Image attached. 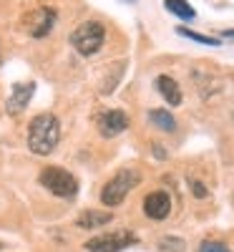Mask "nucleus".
<instances>
[{"instance_id":"4468645a","label":"nucleus","mask_w":234,"mask_h":252,"mask_svg":"<svg viewBox=\"0 0 234 252\" xmlns=\"http://www.w3.org/2000/svg\"><path fill=\"white\" fill-rule=\"evenodd\" d=\"M179 35L189 38V40H197V43L202 46H222V40L219 38H211V35H202V33H194V31H186V28H176Z\"/></svg>"},{"instance_id":"dca6fc26","label":"nucleus","mask_w":234,"mask_h":252,"mask_svg":"<svg viewBox=\"0 0 234 252\" xmlns=\"http://www.w3.org/2000/svg\"><path fill=\"white\" fill-rule=\"evenodd\" d=\"M199 252H232V250H229L227 245H222V242H211V240H206V242H202Z\"/></svg>"},{"instance_id":"2eb2a0df","label":"nucleus","mask_w":234,"mask_h":252,"mask_svg":"<svg viewBox=\"0 0 234 252\" xmlns=\"http://www.w3.org/2000/svg\"><path fill=\"white\" fill-rule=\"evenodd\" d=\"M159 245H161V250H169V252H184V247H186V242L179 237H164Z\"/></svg>"},{"instance_id":"f3484780","label":"nucleus","mask_w":234,"mask_h":252,"mask_svg":"<svg viewBox=\"0 0 234 252\" xmlns=\"http://www.w3.org/2000/svg\"><path fill=\"white\" fill-rule=\"evenodd\" d=\"M191 192H194V197H199V199L206 197V189H204L202 182H191Z\"/></svg>"},{"instance_id":"9d476101","label":"nucleus","mask_w":234,"mask_h":252,"mask_svg":"<svg viewBox=\"0 0 234 252\" xmlns=\"http://www.w3.org/2000/svg\"><path fill=\"white\" fill-rule=\"evenodd\" d=\"M114 220L111 212H101V209H86L76 217V227L81 229H96V227H103Z\"/></svg>"},{"instance_id":"0eeeda50","label":"nucleus","mask_w":234,"mask_h":252,"mask_svg":"<svg viewBox=\"0 0 234 252\" xmlns=\"http://www.w3.org/2000/svg\"><path fill=\"white\" fill-rule=\"evenodd\" d=\"M129 129V116H126L123 111L118 109H111V111H103L98 116V131L106 136V139H111V136H118L121 131Z\"/></svg>"},{"instance_id":"1a4fd4ad","label":"nucleus","mask_w":234,"mask_h":252,"mask_svg":"<svg viewBox=\"0 0 234 252\" xmlns=\"http://www.w3.org/2000/svg\"><path fill=\"white\" fill-rule=\"evenodd\" d=\"M35 94V83H15V89L8 98V114H20L26 106H28V101L33 98Z\"/></svg>"},{"instance_id":"6ab92c4d","label":"nucleus","mask_w":234,"mask_h":252,"mask_svg":"<svg viewBox=\"0 0 234 252\" xmlns=\"http://www.w3.org/2000/svg\"><path fill=\"white\" fill-rule=\"evenodd\" d=\"M126 3H134V0H126Z\"/></svg>"},{"instance_id":"7ed1b4c3","label":"nucleus","mask_w":234,"mask_h":252,"mask_svg":"<svg viewBox=\"0 0 234 252\" xmlns=\"http://www.w3.org/2000/svg\"><path fill=\"white\" fill-rule=\"evenodd\" d=\"M40 184H43L51 194L56 197H63V199H71L78 194V179L66 172L63 166H46L40 172Z\"/></svg>"},{"instance_id":"f03ea898","label":"nucleus","mask_w":234,"mask_h":252,"mask_svg":"<svg viewBox=\"0 0 234 252\" xmlns=\"http://www.w3.org/2000/svg\"><path fill=\"white\" fill-rule=\"evenodd\" d=\"M68 40L81 56H96L103 46V40H106V28L98 23V20H86V23H81L71 33Z\"/></svg>"},{"instance_id":"f8f14e48","label":"nucleus","mask_w":234,"mask_h":252,"mask_svg":"<svg viewBox=\"0 0 234 252\" xmlns=\"http://www.w3.org/2000/svg\"><path fill=\"white\" fill-rule=\"evenodd\" d=\"M148 121H151L156 129H161V131H174L176 129V119L166 109H151L148 111Z\"/></svg>"},{"instance_id":"ddd939ff","label":"nucleus","mask_w":234,"mask_h":252,"mask_svg":"<svg viewBox=\"0 0 234 252\" xmlns=\"http://www.w3.org/2000/svg\"><path fill=\"white\" fill-rule=\"evenodd\" d=\"M164 5H166L169 13H174V15L181 18V20H194V18H197L194 8H191L186 0H164Z\"/></svg>"},{"instance_id":"6e6552de","label":"nucleus","mask_w":234,"mask_h":252,"mask_svg":"<svg viewBox=\"0 0 234 252\" xmlns=\"http://www.w3.org/2000/svg\"><path fill=\"white\" fill-rule=\"evenodd\" d=\"M144 212L148 220H166L172 212V199L166 192H151L144 199Z\"/></svg>"},{"instance_id":"20e7f679","label":"nucleus","mask_w":234,"mask_h":252,"mask_svg":"<svg viewBox=\"0 0 234 252\" xmlns=\"http://www.w3.org/2000/svg\"><path fill=\"white\" fill-rule=\"evenodd\" d=\"M141 182V174L136 169H121L114 179H109V184L103 187V192H101V202L106 207H118L126 194L131 192V189Z\"/></svg>"},{"instance_id":"423d86ee","label":"nucleus","mask_w":234,"mask_h":252,"mask_svg":"<svg viewBox=\"0 0 234 252\" xmlns=\"http://www.w3.org/2000/svg\"><path fill=\"white\" fill-rule=\"evenodd\" d=\"M56 18H58V13H56L53 8L40 5V8H35L33 13H28L26 28H28V33H30L33 38H43V35H48L51 28L56 26Z\"/></svg>"},{"instance_id":"39448f33","label":"nucleus","mask_w":234,"mask_h":252,"mask_svg":"<svg viewBox=\"0 0 234 252\" xmlns=\"http://www.w3.org/2000/svg\"><path fill=\"white\" fill-rule=\"evenodd\" d=\"M139 237L129 229H118V232H109V235H98L93 240L86 242V250L88 252H121L123 247H131L136 245Z\"/></svg>"},{"instance_id":"9b49d317","label":"nucleus","mask_w":234,"mask_h":252,"mask_svg":"<svg viewBox=\"0 0 234 252\" xmlns=\"http://www.w3.org/2000/svg\"><path fill=\"white\" fill-rule=\"evenodd\" d=\"M156 89H159V94L166 98V103L169 106H179L181 103V89H179V83L172 78V76H159L156 78Z\"/></svg>"},{"instance_id":"a211bd4d","label":"nucleus","mask_w":234,"mask_h":252,"mask_svg":"<svg viewBox=\"0 0 234 252\" xmlns=\"http://www.w3.org/2000/svg\"><path fill=\"white\" fill-rule=\"evenodd\" d=\"M224 35H227V38H234V31H224Z\"/></svg>"},{"instance_id":"f257e3e1","label":"nucleus","mask_w":234,"mask_h":252,"mask_svg":"<svg viewBox=\"0 0 234 252\" xmlns=\"http://www.w3.org/2000/svg\"><path fill=\"white\" fill-rule=\"evenodd\" d=\"M60 139V121L56 114H38L30 121V129H28V146L30 152L38 157H48Z\"/></svg>"}]
</instances>
